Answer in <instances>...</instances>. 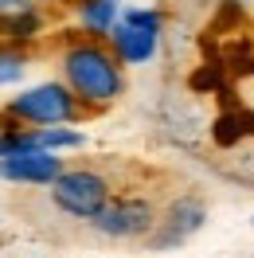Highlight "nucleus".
<instances>
[{
  "label": "nucleus",
  "instance_id": "f257e3e1",
  "mask_svg": "<svg viewBox=\"0 0 254 258\" xmlns=\"http://www.w3.org/2000/svg\"><path fill=\"white\" fill-rule=\"evenodd\" d=\"M63 86L75 94L79 106L106 110L121 98L125 75H121V63L110 47L86 39V43H71L63 51Z\"/></svg>",
  "mask_w": 254,
  "mask_h": 258
},
{
  "label": "nucleus",
  "instance_id": "f03ea898",
  "mask_svg": "<svg viewBox=\"0 0 254 258\" xmlns=\"http://www.w3.org/2000/svg\"><path fill=\"white\" fill-rule=\"evenodd\" d=\"M82 113V106L75 102V94L63 82H39L20 90L16 98H8V117H16L28 129H47V125H71Z\"/></svg>",
  "mask_w": 254,
  "mask_h": 258
},
{
  "label": "nucleus",
  "instance_id": "7ed1b4c3",
  "mask_svg": "<svg viewBox=\"0 0 254 258\" xmlns=\"http://www.w3.org/2000/svg\"><path fill=\"white\" fill-rule=\"evenodd\" d=\"M47 188H51V204L71 219H82V223H90L113 196V184L98 168H63Z\"/></svg>",
  "mask_w": 254,
  "mask_h": 258
},
{
  "label": "nucleus",
  "instance_id": "20e7f679",
  "mask_svg": "<svg viewBox=\"0 0 254 258\" xmlns=\"http://www.w3.org/2000/svg\"><path fill=\"white\" fill-rule=\"evenodd\" d=\"M160 20L157 8H121L117 12V24L110 28V43H113V55L121 67H141L149 63L160 47Z\"/></svg>",
  "mask_w": 254,
  "mask_h": 258
},
{
  "label": "nucleus",
  "instance_id": "39448f33",
  "mask_svg": "<svg viewBox=\"0 0 254 258\" xmlns=\"http://www.w3.org/2000/svg\"><path fill=\"white\" fill-rule=\"evenodd\" d=\"M153 223H157V211H153V204L141 200V196H110V204L90 219V227H94L98 235L117 239V242L145 239V235L153 231Z\"/></svg>",
  "mask_w": 254,
  "mask_h": 258
},
{
  "label": "nucleus",
  "instance_id": "423d86ee",
  "mask_svg": "<svg viewBox=\"0 0 254 258\" xmlns=\"http://www.w3.org/2000/svg\"><path fill=\"white\" fill-rule=\"evenodd\" d=\"M204 223H207V208L196 200V196H180L172 208H168L157 223H153V231H149L145 239H149V246H153V250H168V246L188 242Z\"/></svg>",
  "mask_w": 254,
  "mask_h": 258
},
{
  "label": "nucleus",
  "instance_id": "0eeeda50",
  "mask_svg": "<svg viewBox=\"0 0 254 258\" xmlns=\"http://www.w3.org/2000/svg\"><path fill=\"white\" fill-rule=\"evenodd\" d=\"M63 168H67L63 157H59V153H43V149H28V153L0 157V180L28 184V188H47Z\"/></svg>",
  "mask_w": 254,
  "mask_h": 258
},
{
  "label": "nucleus",
  "instance_id": "6e6552de",
  "mask_svg": "<svg viewBox=\"0 0 254 258\" xmlns=\"http://www.w3.org/2000/svg\"><path fill=\"white\" fill-rule=\"evenodd\" d=\"M117 12H121V4H113V0H79V24L90 35H110V28L117 24Z\"/></svg>",
  "mask_w": 254,
  "mask_h": 258
},
{
  "label": "nucleus",
  "instance_id": "1a4fd4ad",
  "mask_svg": "<svg viewBox=\"0 0 254 258\" xmlns=\"http://www.w3.org/2000/svg\"><path fill=\"white\" fill-rule=\"evenodd\" d=\"M28 71V59L12 47H0V86H16Z\"/></svg>",
  "mask_w": 254,
  "mask_h": 258
},
{
  "label": "nucleus",
  "instance_id": "9d476101",
  "mask_svg": "<svg viewBox=\"0 0 254 258\" xmlns=\"http://www.w3.org/2000/svg\"><path fill=\"white\" fill-rule=\"evenodd\" d=\"M113 4H121V0H113Z\"/></svg>",
  "mask_w": 254,
  "mask_h": 258
},
{
  "label": "nucleus",
  "instance_id": "9b49d317",
  "mask_svg": "<svg viewBox=\"0 0 254 258\" xmlns=\"http://www.w3.org/2000/svg\"><path fill=\"white\" fill-rule=\"evenodd\" d=\"M250 106H254V98H250Z\"/></svg>",
  "mask_w": 254,
  "mask_h": 258
}]
</instances>
